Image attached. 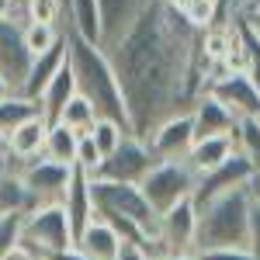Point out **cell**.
Wrapping results in <instances>:
<instances>
[{"label": "cell", "instance_id": "5b68a950", "mask_svg": "<svg viewBox=\"0 0 260 260\" xmlns=\"http://www.w3.org/2000/svg\"><path fill=\"white\" fill-rule=\"evenodd\" d=\"M139 187H142V194H146V201L153 205V212L163 215L174 205H180V201H187L194 194L198 174L191 170L187 160H163L146 174V180H142Z\"/></svg>", "mask_w": 260, "mask_h": 260}, {"label": "cell", "instance_id": "d4e9b609", "mask_svg": "<svg viewBox=\"0 0 260 260\" xmlns=\"http://www.w3.org/2000/svg\"><path fill=\"white\" fill-rule=\"evenodd\" d=\"M56 121H62L66 128H73L77 136H83V132H90L94 128V121H98V111H94V104L83 98V94H77V98L70 101L66 108H62V115Z\"/></svg>", "mask_w": 260, "mask_h": 260}, {"label": "cell", "instance_id": "30bf717a", "mask_svg": "<svg viewBox=\"0 0 260 260\" xmlns=\"http://www.w3.org/2000/svg\"><path fill=\"white\" fill-rule=\"evenodd\" d=\"M253 177H257V167L246 160V156L236 153L233 160H225L222 167L208 170V174H201L198 187H194V194H191V201H194V208H205L208 201L222 198V194H229V191H236V187H246Z\"/></svg>", "mask_w": 260, "mask_h": 260}, {"label": "cell", "instance_id": "9c48e42d", "mask_svg": "<svg viewBox=\"0 0 260 260\" xmlns=\"http://www.w3.org/2000/svg\"><path fill=\"white\" fill-rule=\"evenodd\" d=\"M28 187V194L35 205H62L66 198V187L73 180V167H62V163H52L39 156V160L24 163V167H14Z\"/></svg>", "mask_w": 260, "mask_h": 260}, {"label": "cell", "instance_id": "ba28073f", "mask_svg": "<svg viewBox=\"0 0 260 260\" xmlns=\"http://www.w3.org/2000/svg\"><path fill=\"white\" fill-rule=\"evenodd\" d=\"M156 163L160 160L153 156L149 142H142L139 136H125L118 149H115L111 156H104L98 177L101 180H118V184H142L146 174H149Z\"/></svg>", "mask_w": 260, "mask_h": 260}, {"label": "cell", "instance_id": "6da1fadb", "mask_svg": "<svg viewBox=\"0 0 260 260\" xmlns=\"http://www.w3.org/2000/svg\"><path fill=\"white\" fill-rule=\"evenodd\" d=\"M104 52L118 73L132 136L139 139H149V132L170 115L191 111L212 73L201 56V31L167 0H146L125 35L104 45Z\"/></svg>", "mask_w": 260, "mask_h": 260}, {"label": "cell", "instance_id": "f1b7e54d", "mask_svg": "<svg viewBox=\"0 0 260 260\" xmlns=\"http://www.w3.org/2000/svg\"><path fill=\"white\" fill-rule=\"evenodd\" d=\"M87 136L94 139V146L101 149V156H111V153L121 146V139L132 136V132H128L125 125H118V121H111V118H98V121H94V128H90Z\"/></svg>", "mask_w": 260, "mask_h": 260}, {"label": "cell", "instance_id": "7a4b0ae2", "mask_svg": "<svg viewBox=\"0 0 260 260\" xmlns=\"http://www.w3.org/2000/svg\"><path fill=\"white\" fill-rule=\"evenodd\" d=\"M66 39H70V66H73V77H77V94H83L94 104L98 118H111L132 132L128 104H125L118 73H115V66L108 59V52L101 45L83 42L73 31H66Z\"/></svg>", "mask_w": 260, "mask_h": 260}, {"label": "cell", "instance_id": "4dcf8cb0", "mask_svg": "<svg viewBox=\"0 0 260 260\" xmlns=\"http://www.w3.org/2000/svg\"><path fill=\"white\" fill-rule=\"evenodd\" d=\"M101 163H104L101 149L94 146V139H90V136L83 132V136H80V142H77V160H73V167H77V170H83L87 177H98Z\"/></svg>", "mask_w": 260, "mask_h": 260}, {"label": "cell", "instance_id": "7c38bea8", "mask_svg": "<svg viewBox=\"0 0 260 260\" xmlns=\"http://www.w3.org/2000/svg\"><path fill=\"white\" fill-rule=\"evenodd\" d=\"M31 70V52L24 49V28L18 21H0V77L11 83V90L21 94Z\"/></svg>", "mask_w": 260, "mask_h": 260}, {"label": "cell", "instance_id": "44dd1931", "mask_svg": "<svg viewBox=\"0 0 260 260\" xmlns=\"http://www.w3.org/2000/svg\"><path fill=\"white\" fill-rule=\"evenodd\" d=\"M73 98H77V77H73V66H70V59H66V66H62L59 73L49 80V87L42 90V98H39L42 115H45L49 121H56V118L62 115V108H66Z\"/></svg>", "mask_w": 260, "mask_h": 260}, {"label": "cell", "instance_id": "484cf974", "mask_svg": "<svg viewBox=\"0 0 260 260\" xmlns=\"http://www.w3.org/2000/svg\"><path fill=\"white\" fill-rule=\"evenodd\" d=\"M66 35V28L59 24H24V49L31 52V59L42 56V52H49V49H56Z\"/></svg>", "mask_w": 260, "mask_h": 260}, {"label": "cell", "instance_id": "ee69618b", "mask_svg": "<svg viewBox=\"0 0 260 260\" xmlns=\"http://www.w3.org/2000/svg\"><path fill=\"white\" fill-rule=\"evenodd\" d=\"M18 4H21V7H28V4H31V0H18Z\"/></svg>", "mask_w": 260, "mask_h": 260}, {"label": "cell", "instance_id": "5bb4252c", "mask_svg": "<svg viewBox=\"0 0 260 260\" xmlns=\"http://www.w3.org/2000/svg\"><path fill=\"white\" fill-rule=\"evenodd\" d=\"M45 136H49V118L39 115V118L21 121L18 128L7 132V153H11V167H24V163L39 160L45 153Z\"/></svg>", "mask_w": 260, "mask_h": 260}, {"label": "cell", "instance_id": "ffe728a7", "mask_svg": "<svg viewBox=\"0 0 260 260\" xmlns=\"http://www.w3.org/2000/svg\"><path fill=\"white\" fill-rule=\"evenodd\" d=\"M98 4H101V18H104V42H101V49L118 42L125 35V28L136 21V14L146 7V0H98Z\"/></svg>", "mask_w": 260, "mask_h": 260}, {"label": "cell", "instance_id": "d6a6232c", "mask_svg": "<svg viewBox=\"0 0 260 260\" xmlns=\"http://www.w3.org/2000/svg\"><path fill=\"white\" fill-rule=\"evenodd\" d=\"M198 260H257L246 246H225V250H201L194 253Z\"/></svg>", "mask_w": 260, "mask_h": 260}, {"label": "cell", "instance_id": "603a6c76", "mask_svg": "<svg viewBox=\"0 0 260 260\" xmlns=\"http://www.w3.org/2000/svg\"><path fill=\"white\" fill-rule=\"evenodd\" d=\"M77 142L80 136L73 132V128H66L62 121H49V136H45V160L52 163H62V167H73L77 160Z\"/></svg>", "mask_w": 260, "mask_h": 260}, {"label": "cell", "instance_id": "e0dca14e", "mask_svg": "<svg viewBox=\"0 0 260 260\" xmlns=\"http://www.w3.org/2000/svg\"><path fill=\"white\" fill-rule=\"evenodd\" d=\"M66 59H70V39L62 35V42L56 45V49H49V52H42V56L31 59V70H28V80H24V90H21V94L39 101L42 90L49 87V80L66 66Z\"/></svg>", "mask_w": 260, "mask_h": 260}, {"label": "cell", "instance_id": "2e32d148", "mask_svg": "<svg viewBox=\"0 0 260 260\" xmlns=\"http://www.w3.org/2000/svg\"><path fill=\"white\" fill-rule=\"evenodd\" d=\"M62 208H66V215H70V225H73V233L80 236L83 229L90 225V222L98 219V208H94V194H90V177L73 167V180H70V187H66V198H62Z\"/></svg>", "mask_w": 260, "mask_h": 260}, {"label": "cell", "instance_id": "b9f144b4", "mask_svg": "<svg viewBox=\"0 0 260 260\" xmlns=\"http://www.w3.org/2000/svg\"><path fill=\"white\" fill-rule=\"evenodd\" d=\"M250 191H253V198H260V170H257V177L250 180Z\"/></svg>", "mask_w": 260, "mask_h": 260}, {"label": "cell", "instance_id": "ab89813d", "mask_svg": "<svg viewBox=\"0 0 260 260\" xmlns=\"http://www.w3.org/2000/svg\"><path fill=\"white\" fill-rule=\"evenodd\" d=\"M52 260H87L80 253V250H70V253H59V257H52Z\"/></svg>", "mask_w": 260, "mask_h": 260}, {"label": "cell", "instance_id": "60d3db41", "mask_svg": "<svg viewBox=\"0 0 260 260\" xmlns=\"http://www.w3.org/2000/svg\"><path fill=\"white\" fill-rule=\"evenodd\" d=\"M156 260H198L194 253H167V257H156Z\"/></svg>", "mask_w": 260, "mask_h": 260}, {"label": "cell", "instance_id": "8fae6325", "mask_svg": "<svg viewBox=\"0 0 260 260\" xmlns=\"http://www.w3.org/2000/svg\"><path fill=\"white\" fill-rule=\"evenodd\" d=\"M149 149L156 160H187L191 146H194V121H191V111H180V115H170L167 121H160L153 132H149Z\"/></svg>", "mask_w": 260, "mask_h": 260}, {"label": "cell", "instance_id": "9a60e30c", "mask_svg": "<svg viewBox=\"0 0 260 260\" xmlns=\"http://www.w3.org/2000/svg\"><path fill=\"white\" fill-rule=\"evenodd\" d=\"M77 250L87 260H118L125 250V240L115 233V225H108L104 219H94L77 236Z\"/></svg>", "mask_w": 260, "mask_h": 260}, {"label": "cell", "instance_id": "52a82bcc", "mask_svg": "<svg viewBox=\"0 0 260 260\" xmlns=\"http://www.w3.org/2000/svg\"><path fill=\"white\" fill-rule=\"evenodd\" d=\"M205 94L225 104L236 118H260V90L253 87L250 73H225L222 66H212L205 80Z\"/></svg>", "mask_w": 260, "mask_h": 260}, {"label": "cell", "instance_id": "83f0119b", "mask_svg": "<svg viewBox=\"0 0 260 260\" xmlns=\"http://www.w3.org/2000/svg\"><path fill=\"white\" fill-rule=\"evenodd\" d=\"M233 139H236V153L260 170V118H240Z\"/></svg>", "mask_w": 260, "mask_h": 260}, {"label": "cell", "instance_id": "1f68e13d", "mask_svg": "<svg viewBox=\"0 0 260 260\" xmlns=\"http://www.w3.org/2000/svg\"><path fill=\"white\" fill-rule=\"evenodd\" d=\"M24 215H28V212H24ZM24 215H0V260H4L21 243V225H24Z\"/></svg>", "mask_w": 260, "mask_h": 260}, {"label": "cell", "instance_id": "ac0fdd59", "mask_svg": "<svg viewBox=\"0 0 260 260\" xmlns=\"http://www.w3.org/2000/svg\"><path fill=\"white\" fill-rule=\"evenodd\" d=\"M66 31L80 35L90 45L104 42V18H101V4L98 0H70L66 11Z\"/></svg>", "mask_w": 260, "mask_h": 260}, {"label": "cell", "instance_id": "8992f818", "mask_svg": "<svg viewBox=\"0 0 260 260\" xmlns=\"http://www.w3.org/2000/svg\"><path fill=\"white\" fill-rule=\"evenodd\" d=\"M194 236H198V208L187 198L160 215L156 240L146 246V253L153 260L167 257V253H194Z\"/></svg>", "mask_w": 260, "mask_h": 260}, {"label": "cell", "instance_id": "f6af8a7d", "mask_svg": "<svg viewBox=\"0 0 260 260\" xmlns=\"http://www.w3.org/2000/svg\"><path fill=\"white\" fill-rule=\"evenodd\" d=\"M167 4H174V7H177V4H180V0H167Z\"/></svg>", "mask_w": 260, "mask_h": 260}, {"label": "cell", "instance_id": "4fadbf2b", "mask_svg": "<svg viewBox=\"0 0 260 260\" xmlns=\"http://www.w3.org/2000/svg\"><path fill=\"white\" fill-rule=\"evenodd\" d=\"M191 121H194V142H198V139H215V136H233L240 118L212 94L201 90L198 101L191 104Z\"/></svg>", "mask_w": 260, "mask_h": 260}, {"label": "cell", "instance_id": "f546056e", "mask_svg": "<svg viewBox=\"0 0 260 260\" xmlns=\"http://www.w3.org/2000/svg\"><path fill=\"white\" fill-rule=\"evenodd\" d=\"M24 14H28V24H59V28H66V11H62L59 0H31L24 7Z\"/></svg>", "mask_w": 260, "mask_h": 260}, {"label": "cell", "instance_id": "f35d334b", "mask_svg": "<svg viewBox=\"0 0 260 260\" xmlns=\"http://www.w3.org/2000/svg\"><path fill=\"white\" fill-rule=\"evenodd\" d=\"M0 167H11V153H7V136L0 132Z\"/></svg>", "mask_w": 260, "mask_h": 260}, {"label": "cell", "instance_id": "74e56055", "mask_svg": "<svg viewBox=\"0 0 260 260\" xmlns=\"http://www.w3.org/2000/svg\"><path fill=\"white\" fill-rule=\"evenodd\" d=\"M240 18H246V21L260 18V0H243V11H240Z\"/></svg>", "mask_w": 260, "mask_h": 260}, {"label": "cell", "instance_id": "cb8c5ba5", "mask_svg": "<svg viewBox=\"0 0 260 260\" xmlns=\"http://www.w3.org/2000/svg\"><path fill=\"white\" fill-rule=\"evenodd\" d=\"M42 115V104L35 98H24V94H11V98L0 104V132L7 136L11 128H18L21 121L28 118H39Z\"/></svg>", "mask_w": 260, "mask_h": 260}, {"label": "cell", "instance_id": "4316f807", "mask_svg": "<svg viewBox=\"0 0 260 260\" xmlns=\"http://www.w3.org/2000/svg\"><path fill=\"white\" fill-rule=\"evenodd\" d=\"M177 11L194 31H208L219 18V0H180Z\"/></svg>", "mask_w": 260, "mask_h": 260}, {"label": "cell", "instance_id": "d6986e66", "mask_svg": "<svg viewBox=\"0 0 260 260\" xmlns=\"http://www.w3.org/2000/svg\"><path fill=\"white\" fill-rule=\"evenodd\" d=\"M233 156H236V139H233V136H215V139H198L194 142L191 153H187V163H191V170L201 177V174L222 167V163L233 160Z\"/></svg>", "mask_w": 260, "mask_h": 260}, {"label": "cell", "instance_id": "bcb514c9", "mask_svg": "<svg viewBox=\"0 0 260 260\" xmlns=\"http://www.w3.org/2000/svg\"><path fill=\"white\" fill-rule=\"evenodd\" d=\"M0 170H4V167H0Z\"/></svg>", "mask_w": 260, "mask_h": 260}, {"label": "cell", "instance_id": "e575fe53", "mask_svg": "<svg viewBox=\"0 0 260 260\" xmlns=\"http://www.w3.org/2000/svg\"><path fill=\"white\" fill-rule=\"evenodd\" d=\"M0 21H18L21 28H24L28 14H24V7H21L18 0H0Z\"/></svg>", "mask_w": 260, "mask_h": 260}, {"label": "cell", "instance_id": "836d02e7", "mask_svg": "<svg viewBox=\"0 0 260 260\" xmlns=\"http://www.w3.org/2000/svg\"><path fill=\"white\" fill-rule=\"evenodd\" d=\"M250 253L260 260V198H253L250 208Z\"/></svg>", "mask_w": 260, "mask_h": 260}, {"label": "cell", "instance_id": "8d00e7d4", "mask_svg": "<svg viewBox=\"0 0 260 260\" xmlns=\"http://www.w3.org/2000/svg\"><path fill=\"white\" fill-rule=\"evenodd\" d=\"M4 260H42V257L35 253V250H31V246H24V243H18V246H14V250H11V253H7Z\"/></svg>", "mask_w": 260, "mask_h": 260}, {"label": "cell", "instance_id": "7bdbcfd3", "mask_svg": "<svg viewBox=\"0 0 260 260\" xmlns=\"http://www.w3.org/2000/svg\"><path fill=\"white\" fill-rule=\"evenodd\" d=\"M59 4H62V11H70V0H59Z\"/></svg>", "mask_w": 260, "mask_h": 260}, {"label": "cell", "instance_id": "7402d4cb", "mask_svg": "<svg viewBox=\"0 0 260 260\" xmlns=\"http://www.w3.org/2000/svg\"><path fill=\"white\" fill-rule=\"evenodd\" d=\"M31 208H35V201L28 194L21 174L14 167H4L0 170V215H24Z\"/></svg>", "mask_w": 260, "mask_h": 260}, {"label": "cell", "instance_id": "d590c367", "mask_svg": "<svg viewBox=\"0 0 260 260\" xmlns=\"http://www.w3.org/2000/svg\"><path fill=\"white\" fill-rule=\"evenodd\" d=\"M118 260H153L146 250H142L139 243H125V250H121V257Z\"/></svg>", "mask_w": 260, "mask_h": 260}, {"label": "cell", "instance_id": "277c9868", "mask_svg": "<svg viewBox=\"0 0 260 260\" xmlns=\"http://www.w3.org/2000/svg\"><path fill=\"white\" fill-rule=\"evenodd\" d=\"M21 243L31 246L42 260H52V257H59V253L77 250V233H73V225H70L66 208H62V205H35V208L24 215Z\"/></svg>", "mask_w": 260, "mask_h": 260}, {"label": "cell", "instance_id": "3957f363", "mask_svg": "<svg viewBox=\"0 0 260 260\" xmlns=\"http://www.w3.org/2000/svg\"><path fill=\"white\" fill-rule=\"evenodd\" d=\"M250 208H253L250 184L208 201L205 208H198L194 253H201V250H225V246H246L250 250Z\"/></svg>", "mask_w": 260, "mask_h": 260}]
</instances>
